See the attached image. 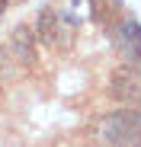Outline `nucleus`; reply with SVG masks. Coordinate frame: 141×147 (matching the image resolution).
<instances>
[{
	"mask_svg": "<svg viewBox=\"0 0 141 147\" xmlns=\"http://www.w3.org/2000/svg\"><path fill=\"white\" fill-rule=\"evenodd\" d=\"M96 134L103 147H138L141 144V106H119L115 112L103 115Z\"/></svg>",
	"mask_w": 141,
	"mask_h": 147,
	"instance_id": "nucleus-1",
	"label": "nucleus"
},
{
	"mask_svg": "<svg viewBox=\"0 0 141 147\" xmlns=\"http://www.w3.org/2000/svg\"><path fill=\"white\" fill-rule=\"evenodd\" d=\"M109 99L122 102V106H138L141 102V80L135 67H119L109 77Z\"/></svg>",
	"mask_w": 141,
	"mask_h": 147,
	"instance_id": "nucleus-2",
	"label": "nucleus"
},
{
	"mask_svg": "<svg viewBox=\"0 0 141 147\" xmlns=\"http://www.w3.org/2000/svg\"><path fill=\"white\" fill-rule=\"evenodd\" d=\"M10 58L19 64V67H32L35 64V29L19 22V26L10 32Z\"/></svg>",
	"mask_w": 141,
	"mask_h": 147,
	"instance_id": "nucleus-3",
	"label": "nucleus"
},
{
	"mask_svg": "<svg viewBox=\"0 0 141 147\" xmlns=\"http://www.w3.org/2000/svg\"><path fill=\"white\" fill-rule=\"evenodd\" d=\"M119 51H122V58L132 64V67H141V22L138 19H125L122 26H119Z\"/></svg>",
	"mask_w": 141,
	"mask_h": 147,
	"instance_id": "nucleus-4",
	"label": "nucleus"
},
{
	"mask_svg": "<svg viewBox=\"0 0 141 147\" xmlns=\"http://www.w3.org/2000/svg\"><path fill=\"white\" fill-rule=\"evenodd\" d=\"M35 38L42 42V45H61V26H58V10H52V7H42L39 10V16H35Z\"/></svg>",
	"mask_w": 141,
	"mask_h": 147,
	"instance_id": "nucleus-5",
	"label": "nucleus"
},
{
	"mask_svg": "<svg viewBox=\"0 0 141 147\" xmlns=\"http://www.w3.org/2000/svg\"><path fill=\"white\" fill-rule=\"evenodd\" d=\"M13 74V67H10V48L3 45L0 48V77H10Z\"/></svg>",
	"mask_w": 141,
	"mask_h": 147,
	"instance_id": "nucleus-6",
	"label": "nucleus"
},
{
	"mask_svg": "<svg viewBox=\"0 0 141 147\" xmlns=\"http://www.w3.org/2000/svg\"><path fill=\"white\" fill-rule=\"evenodd\" d=\"M7 7H10V0H0V16L7 13Z\"/></svg>",
	"mask_w": 141,
	"mask_h": 147,
	"instance_id": "nucleus-7",
	"label": "nucleus"
},
{
	"mask_svg": "<svg viewBox=\"0 0 141 147\" xmlns=\"http://www.w3.org/2000/svg\"><path fill=\"white\" fill-rule=\"evenodd\" d=\"M74 3H80V0H74Z\"/></svg>",
	"mask_w": 141,
	"mask_h": 147,
	"instance_id": "nucleus-8",
	"label": "nucleus"
}]
</instances>
